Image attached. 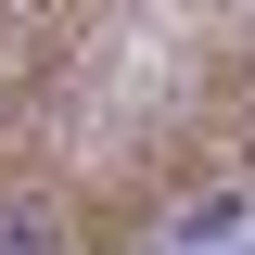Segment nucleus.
Returning <instances> with one entry per match:
<instances>
[{"mask_svg": "<svg viewBox=\"0 0 255 255\" xmlns=\"http://www.w3.org/2000/svg\"><path fill=\"white\" fill-rule=\"evenodd\" d=\"M230 153L255 0H0V255H115Z\"/></svg>", "mask_w": 255, "mask_h": 255, "instance_id": "nucleus-1", "label": "nucleus"}]
</instances>
